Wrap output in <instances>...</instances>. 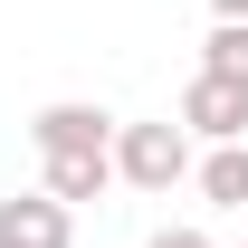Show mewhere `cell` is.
<instances>
[{
	"label": "cell",
	"instance_id": "6da1fadb",
	"mask_svg": "<svg viewBox=\"0 0 248 248\" xmlns=\"http://www.w3.org/2000/svg\"><path fill=\"white\" fill-rule=\"evenodd\" d=\"M115 182H134V191H172V182H191V134H182L172 115L124 124V134H115Z\"/></svg>",
	"mask_w": 248,
	"mask_h": 248
},
{
	"label": "cell",
	"instance_id": "7a4b0ae2",
	"mask_svg": "<svg viewBox=\"0 0 248 248\" xmlns=\"http://www.w3.org/2000/svg\"><path fill=\"white\" fill-rule=\"evenodd\" d=\"M115 134H124V124L105 115V105H86V95H58V105H38V115H29L38 162H58V153H115Z\"/></svg>",
	"mask_w": 248,
	"mask_h": 248
},
{
	"label": "cell",
	"instance_id": "3957f363",
	"mask_svg": "<svg viewBox=\"0 0 248 248\" xmlns=\"http://www.w3.org/2000/svg\"><path fill=\"white\" fill-rule=\"evenodd\" d=\"M172 124L201 134V143H248V86H229V77H191Z\"/></svg>",
	"mask_w": 248,
	"mask_h": 248
},
{
	"label": "cell",
	"instance_id": "277c9868",
	"mask_svg": "<svg viewBox=\"0 0 248 248\" xmlns=\"http://www.w3.org/2000/svg\"><path fill=\"white\" fill-rule=\"evenodd\" d=\"M67 239H77V210H58L48 191L0 201V248H67Z\"/></svg>",
	"mask_w": 248,
	"mask_h": 248
},
{
	"label": "cell",
	"instance_id": "5b68a950",
	"mask_svg": "<svg viewBox=\"0 0 248 248\" xmlns=\"http://www.w3.org/2000/svg\"><path fill=\"white\" fill-rule=\"evenodd\" d=\"M105 182H115V153H58L38 191H48L58 210H77V201H105Z\"/></svg>",
	"mask_w": 248,
	"mask_h": 248
},
{
	"label": "cell",
	"instance_id": "8992f818",
	"mask_svg": "<svg viewBox=\"0 0 248 248\" xmlns=\"http://www.w3.org/2000/svg\"><path fill=\"white\" fill-rule=\"evenodd\" d=\"M191 172H201V201H219V210H248V143H210Z\"/></svg>",
	"mask_w": 248,
	"mask_h": 248
},
{
	"label": "cell",
	"instance_id": "52a82bcc",
	"mask_svg": "<svg viewBox=\"0 0 248 248\" xmlns=\"http://www.w3.org/2000/svg\"><path fill=\"white\" fill-rule=\"evenodd\" d=\"M201 77H229V86H248V19H219V29L201 38Z\"/></svg>",
	"mask_w": 248,
	"mask_h": 248
},
{
	"label": "cell",
	"instance_id": "ba28073f",
	"mask_svg": "<svg viewBox=\"0 0 248 248\" xmlns=\"http://www.w3.org/2000/svg\"><path fill=\"white\" fill-rule=\"evenodd\" d=\"M143 248H210V229H153Z\"/></svg>",
	"mask_w": 248,
	"mask_h": 248
},
{
	"label": "cell",
	"instance_id": "9c48e42d",
	"mask_svg": "<svg viewBox=\"0 0 248 248\" xmlns=\"http://www.w3.org/2000/svg\"><path fill=\"white\" fill-rule=\"evenodd\" d=\"M210 19H248V0H210Z\"/></svg>",
	"mask_w": 248,
	"mask_h": 248
}]
</instances>
